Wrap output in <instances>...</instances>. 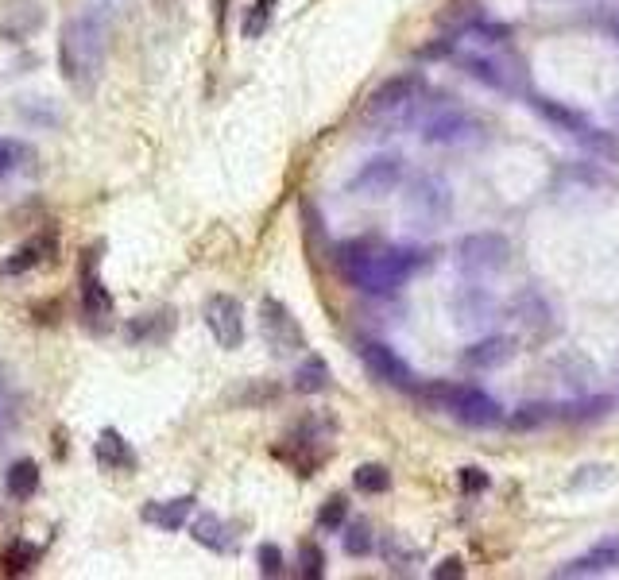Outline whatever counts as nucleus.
I'll use <instances>...</instances> for the list:
<instances>
[{"mask_svg":"<svg viewBox=\"0 0 619 580\" xmlns=\"http://www.w3.org/2000/svg\"><path fill=\"white\" fill-rule=\"evenodd\" d=\"M341 275L364 294H395L407 279L430 267L426 248L407 244H380V240H349L337 248Z\"/></svg>","mask_w":619,"mask_h":580,"instance_id":"nucleus-1","label":"nucleus"},{"mask_svg":"<svg viewBox=\"0 0 619 580\" xmlns=\"http://www.w3.org/2000/svg\"><path fill=\"white\" fill-rule=\"evenodd\" d=\"M109 31H113L109 0H89L78 16H70L62 24L59 70L78 93H89L97 86V78L105 70V55H109Z\"/></svg>","mask_w":619,"mask_h":580,"instance_id":"nucleus-2","label":"nucleus"},{"mask_svg":"<svg viewBox=\"0 0 619 580\" xmlns=\"http://www.w3.org/2000/svg\"><path fill=\"white\" fill-rule=\"evenodd\" d=\"M418 399L438 410V414H449L457 418L461 426H472V430H492L503 422V406L484 391V387H472V383H426L418 387Z\"/></svg>","mask_w":619,"mask_h":580,"instance_id":"nucleus-3","label":"nucleus"},{"mask_svg":"<svg viewBox=\"0 0 619 580\" xmlns=\"http://www.w3.org/2000/svg\"><path fill=\"white\" fill-rule=\"evenodd\" d=\"M422 93H426L422 74H395V78H387V82H380V86L368 93L364 116L368 120H380V124L403 120V116H411L418 109Z\"/></svg>","mask_w":619,"mask_h":580,"instance_id":"nucleus-4","label":"nucleus"},{"mask_svg":"<svg viewBox=\"0 0 619 580\" xmlns=\"http://www.w3.org/2000/svg\"><path fill=\"white\" fill-rule=\"evenodd\" d=\"M484 120L461 105H438L434 113L422 120V140L430 147H465L484 140Z\"/></svg>","mask_w":619,"mask_h":580,"instance_id":"nucleus-5","label":"nucleus"},{"mask_svg":"<svg viewBox=\"0 0 619 580\" xmlns=\"http://www.w3.org/2000/svg\"><path fill=\"white\" fill-rule=\"evenodd\" d=\"M461 62V70L476 78V82H484L488 89H500V93H519L523 86V62L515 55H503V51H465V55H457Z\"/></svg>","mask_w":619,"mask_h":580,"instance_id":"nucleus-6","label":"nucleus"},{"mask_svg":"<svg viewBox=\"0 0 619 580\" xmlns=\"http://www.w3.org/2000/svg\"><path fill=\"white\" fill-rule=\"evenodd\" d=\"M260 337L275 356H295L306 348V333H302L298 318L271 294L260 302Z\"/></svg>","mask_w":619,"mask_h":580,"instance_id":"nucleus-7","label":"nucleus"},{"mask_svg":"<svg viewBox=\"0 0 619 580\" xmlns=\"http://www.w3.org/2000/svg\"><path fill=\"white\" fill-rule=\"evenodd\" d=\"M360 364L368 368V376L387 383V387H399V391H411L418 387L411 364L387 345V341H360Z\"/></svg>","mask_w":619,"mask_h":580,"instance_id":"nucleus-8","label":"nucleus"},{"mask_svg":"<svg viewBox=\"0 0 619 580\" xmlns=\"http://www.w3.org/2000/svg\"><path fill=\"white\" fill-rule=\"evenodd\" d=\"M507 256H511V244H507V236H500V232H469L457 244V263L465 271H472V275L500 271L503 263H507Z\"/></svg>","mask_w":619,"mask_h":580,"instance_id":"nucleus-9","label":"nucleus"},{"mask_svg":"<svg viewBox=\"0 0 619 580\" xmlns=\"http://www.w3.org/2000/svg\"><path fill=\"white\" fill-rule=\"evenodd\" d=\"M206 329L225 352H236L244 345V333H248L244 329V306L236 302L233 294H213L206 302Z\"/></svg>","mask_w":619,"mask_h":580,"instance_id":"nucleus-10","label":"nucleus"},{"mask_svg":"<svg viewBox=\"0 0 619 580\" xmlns=\"http://www.w3.org/2000/svg\"><path fill=\"white\" fill-rule=\"evenodd\" d=\"M399 178H403V159L399 155H376V159H368L349 178V194H356V198H380V194L399 186Z\"/></svg>","mask_w":619,"mask_h":580,"instance_id":"nucleus-11","label":"nucleus"},{"mask_svg":"<svg viewBox=\"0 0 619 580\" xmlns=\"http://www.w3.org/2000/svg\"><path fill=\"white\" fill-rule=\"evenodd\" d=\"M47 12L39 0H4L0 8V39L4 43H24L35 31L43 28Z\"/></svg>","mask_w":619,"mask_h":580,"instance_id":"nucleus-12","label":"nucleus"},{"mask_svg":"<svg viewBox=\"0 0 619 580\" xmlns=\"http://www.w3.org/2000/svg\"><path fill=\"white\" fill-rule=\"evenodd\" d=\"M113 314H117V302L105 290L101 275L93 271V252H86V260H82V318L89 325H97V329H105L113 321Z\"/></svg>","mask_w":619,"mask_h":580,"instance_id":"nucleus-13","label":"nucleus"},{"mask_svg":"<svg viewBox=\"0 0 619 580\" xmlns=\"http://www.w3.org/2000/svg\"><path fill=\"white\" fill-rule=\"evenodd\" d=\"M619 569V534L596 542L592 550H585L581 557L565 561L554 569V577H604V573H616Z\"/></svg>","mask_w":619,"mask_h":580,"instance_id":"nucleus-14","label":"nucleus"},{"mask_svg":"<svg viewBox=\"0 0 619 580\" xmlns=\"http://www.w3.org/2000/svg\"><path fill=\"white\" fill-rule=\"evenodd\" d=\"M55 248H59L55 232H39V236L24 240L12 256H4V260H0V275H4V279L28 275V271H35V267H43V263L51 260V256H55Z\"/></svg>","mask_w":619,"mask_h":580,"instance_id":"nucleus-15","label":"nucleus"},{"mask_svg":"<svg viewBox=\"0 0 619 580\" xmlns=\"http://www.w3.org/2000/svg\"><path fill=\"white\" fill-rule=\"evenodd\" d=\"M93 461L97 468H105V472H136L140 468V457H136V449H132V441L113 430V426H105L97 441H93Z\"/></svg>","mask_w":619,"mask_h":580,"instance_id":"nucleus-16","label":"nucleus"},{"mask_svg":"<svg viewBox=\"0 0 619 580\" xmlns=\"http://www.w3.org/2000/svg\"><path fill=\"white\" fill-rule=\"evenodd\" d=\"M171 333H175V310H148V314H136L124 325V341L136 348L163 345Z\"/></svg>","mask_w":619,"mask_h":580,"instance_id":"nucleus-17","label":"nucleus"},{"mask_svg":"<svg viewBox=\"0 0 619 580\" xmlns=\"http://www.w3.org/2000/svg\"><path fill=\"white\" fill-rule=\"evenodd\" d=\"M531 109L542 116V120H550L558 132H565L569 140H577V136L592 124L581 109H573V105H565V101H554V97H546V93H531Z\"/></svg>","mask_w":619,"mask_h":580,"instance_id":"nucleus-18","label":"nucleus"},{"mask_svg":"<svg viewBox=\"0 0 619 580\" xmlns=\"http://www.w3.org/2000/svg\"><path fill=\"white\" fill-rule=\"evenodd\" d=\"M515 356V341L511 337H484V341H472L465 352H461V364L472 368V372H492V368H503L507 360Z\"/></svg>","mask_w":619,"mask_h":580,"instance_id":"nucleus-19","label":"nucleus"},{"mask_svg":"<svg viewBox=\"0 0 619 580\" xmlns=\"http://www.w3.org/2000/svg\"><path fill=\"white\" fill-rule=\"evenodd\" d=\"M407 209L414 213H422L426 221H442L445 213H449V186L438 182V178H418L411 186V198H407Z\"/></svg>","mask_w":619,"mask_h":580,"instance_id":"nucleus-20","label":"nucleus"},{"mask_svg":"<svg viewBox=\"0 0 619 580\" xmlns=\"http://www.w3.org/2000/svg\"><path fill=\"white\" fill-rule=\"evenodd\" d=\"M194 495H175V499H163V503H155L151 499L148 507L140 511V519L148 522V526H159V530H167V534H175L186 526V519L194 515Z\"/></svg>","mask_w":619,"mask_h":580,"instance_id":"nucleus-21","label":"nucleus"},{"mask_svg":"<svg viewBox=\"0 0 619 580\" xmlns=\"http://www.w3.org/2000/svg\"><path fill=\"white\" fill-rule=\"evenodd\" d=\"M291 387H295L298 395H325V391L333 387V368H329V360L318 356V352L302 356V364H298L295 376H291Z\"/></svg>","mask_w":619,"mask_h":580,"instance_id":"nucleus-22","label":"nucleus"},{"mask_svg":"<svg viewBox=\"0 0 619 580\" xmlns=\"http://www.w3.org/2000/svg\"><path fill=\"white\" fill-rule=\"evenodd\" d=\"M190 538L213 553H233V546H236L233 526L221 519V515H209V511L190 522Z\"/></svg>","mask_w":619,"mask_h":580,"instance_id":"nucleus-23","label":"nucleus"},{"mask_svg":"<svg viewBox=\"0 0 619 580\" xmlns=\"http://www.w3.org/2000/svg\"><path fill=\"white\" fill-rule=\"evenodd\" d=\"M4 492H8V499H16V503H28L31 495L39 492V464L31 461V457H20V461L8 464Z\"/></svg>","mask_w":619,"mask_h":580,"instance_id":"nucleus-24","label":"nucleus"},{"mask_svg":"<svg viewBox=\"0 0 619 580\" xmlns=\"http://www.w3.org/2000/svg\"><path fill=\"white\" fill-rule=\"evenodd\" d=\"M577 144L585 147L596 163H612V167L619 163V136L616 132H604V128L589 124V128L577 136Z\"/></svg>","mask_w":619,"mask_h":580,"instance_id":"nucleus-25","label":"nucleus"},{"mask_svg":"<svg viewBox=\"0 0 619 580\" xmlns=\"http://www.w3.org/2000/svg\"><path fill=\"white\" fill-rule=\"evenodd\" d=\"M480 20H484V12H480L476 0H453L449 8H442V16H438V24L449 31H457V35H469Z\"/></svg>","mask_w":619,"mask_h":580,"instance_id":"nucleus-26","label":"nucleus"},{"mask_svg":"<svg viewBox=\"0 0 619 580\" xmlns=\"http://www.w3.org/2000/svg\"><path fill=\"white\" fill-rule=\"evenodd\" d=\"M35 163V151L24 140H0V182L16 178L20 171H28Z\"/></svg>","mask_w":619,"mask_h":580,"instance_id":"nucleus-27","label":"nucleus"},{"mask_svg":"<svg viewBox=\"0 0 619 580\" xmlns=\"http://www.w3.org/2000/svg\"><path fill=\"white\" fill-rule=\"evenodd\" d=\"M39 557H43L39 546H31V542H12V546L4 550V557H0V565H4L8 577H28V573H35Z\"/></svg>","mask_w":619,"mask_h":580,"instance_id":"nucleus-28","label":"nucleus"},{"mask_svg":"<svg viewBox=\"0 0 619 580\" xmlns=\"http://www.w3.org/2000/svg\"><path fill=\"white\" fill-rule=\"evenodd\" d=\"M550 418H558V410H554L550 403H523L507 414V426L527 434V430H542Z\"/></svg>","mask_w":619,"mask_h":580,"instance_id":"nucleus-29","label":"nucleus"},{"mask_svg":"<svg viewBox=\"0 0 619 580\" xmlns=\"http://www.w3.org/2000/svg\"><path fill=\"white\" fill-rule=\"evenodd\" d=\"M608 410H612L608 395H589V399H577V403L561 406L558 418H565V422H600Z\"/></svg>","mask_w":619,"mask_h":580,"instance_id":"nucleus-30","label":"nucleus"},{"mask_svg":"<svg viewBox=\"0 0 619 580\" xmlns=\"http://www.w3.org/2000/svg\"><path fill=\"white\" fill-rule=\"evenodd\" d=\"M353 488L360 495H380L391 488V472H387V464H376V461H368V464H360L353 472Z\"/></svg>","mask_w":619,"mask_h":580,"instance_id":"nucleus-31","label":"nucleus"},{"mask_svg":"<svg viewBox=\"0 0 619 580\" xmlns=\"http://www.w3.org/2000/svg\"><path fill=\"white\" fill-rule=\"evenodd\" d=\"M345 522H349V499H345V495H329L322 503V511H318V530H325V534H341Z\"/></svg>","mask_w":619,"mask_h":580,"instance_id":"nucleus-32","label":"nucleus"},{"mask_svg":"<svg viewBox=\"0 0 619 580\" xmlns=\"http://www.w3.org/2000/svg\"><path fill=\"white\" fill-rule=\"evenodd\" d=\"M271 16H275V0H256V4L244 12V24H240L244 39H260V35L271 28Z\"/></svg>","mask_w":619,"mask_h":580,"instance_id":"nucleus-33","label":"nucleus"},{"mask_svg":"<svg viewBox=\"0 0 619 580\" xmlns=\"http://www.w3.org/2000/svg\"><path fill=\"white\" fill-rule=\"evenodd\" d=\"M376 550V534L368 522H345V553L349 557H368Z\"/></svg>","mask_w":619,"mask_h":580,"instance_id":"nucleus-34","label":"nucleus"},{"mask_svg":"<svg viewBox=\"0 0 619 580\" xmlns=\"http://www.w3.org/2000/svg\"><path fill=\"white\" fill-rule=\"evenodd\" d=\"M511 314L523 321V325H534V321H546V318H550V306L542 302V294L527 290V294H519V298L511 302Z\"/></svg>","mask_w":619,"mask_h":580,"instance_id":"nucleus-35","label":"nucleus"},{"mask_svg":"<svg viewBox=\"0 0 619 580\" xmlns=\"http://www.w3.org/2000/svg\"><path fill=\"white\" fill-rule=\"evenodd\" d=\"M298 577L302 580H322L325 577V553L314 542L298 546Z\"/></svg>","mask_w":619,"mask_h":580,"instance_id":"nucleus-36","label":"nucleus"},{"mask_svg":"<svg viewBox=\"0 0 619 580\" xmlns=\"http://www.w3.org/2000/svg\"><path fill=\"white\" fill-rule=\"evenodd\" d=\"M256 565H260L264 577H283V573H287V557H283V550H279L275 542H264V546L256 550Z\"/></svg>","mask_w":619,"mask_h":580,"instance_id":"nucleus-37","label":"nucleus"},{"mask_svg":"<svg viewBox=\"0 0 619 580\" xmlns=\"http://www.w3.org/2000/svg\"><path fill=\"white\" fill-rule=\"evenodd\" d=\"M16 418H20V410H16V395H12L8 387H0V445L12 437Z\"/></svg>","mask_w":619,"mask_h":580,"instance_id":"nucleus-38","label":"nucleus"},{"mask_svg":"<svg viewBox=\"0 0 619 580\" xmlns=\"http://www.w3.org/2000/svg\"><path fill=\"white\" fill-rule=\"evenodd\" d=\"M608 480H612L608 464H589V468H581V476L569 480V488H589V484H608Z\"/></svg>","mask_w":619,"mask_h":580,"instance_id":"nucleus-39","label":"nucleus"},{"mask_svg":"<svg viewBox=\"0 0 619 580\" xmlns=\"http://www.w3.org/2000/svg\"><path fill=\"white\" fill-rule=\"evenodd\" d=\"M488 484H492V480H488L484 468H476V464H465V468H461V488H465V492H488Z\"/></svg>","mask_w":619,"mask_h":580,"instance_id":"nucleus-40","label":"nucleus"},{"mask_svg":"<svg viewBox=\"0 0 619 580\" xmlns=\"http://www.w3.org/2000/svg\"><path fill=\"white\" fill-rule=\"evenodd\" d=\"M430 577L434 580H461L465 577V561H461V557H445L442 565H434Z\"/></svg>","mask_w":619,"mask_h":580,"instance_id":"nucleus-41","label":"nucleus"},{"mask_svg":"<svg viewBox=\"0 0 619 580\" xmlns=\"http://www.w3.org/2000/svg\"><path fill=\"white\" fill-rule=\"evenodd\" d=\"M604 28L612 31V39H616V47H619V16H608V20H604Z\"/></svg>","mask_w":619,"mask_h":580,"instance_id":"nucleus-42","label":"nucleus"},{"mask_svg":"<svg viewBox=\"0 0 619 580\" xmlns=\"http://www.w3.org/2000/svg\"><path fill=\"white\" fill-rule=\"evenodd\" d=\"M612 113H616V120H619V97L612 101Z\"/></svg>","mask_w":619,"mask_h":580,"instance_id":"nucleus-43","label":"nucleus"}]
</instances>
